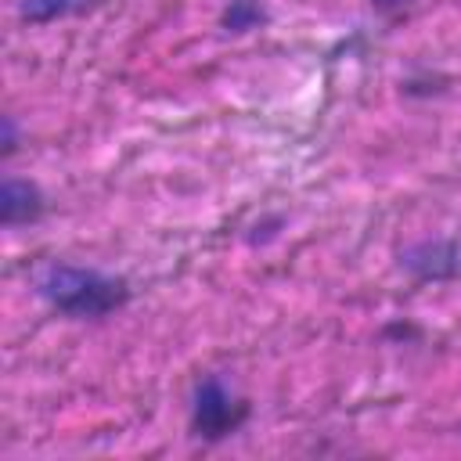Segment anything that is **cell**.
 <instances>
[{"instance_id":"obj_8","label":"cell","mask_w":461,"mask_h":461,"mask_svg":"<svg viewBox=\"0 0 461 461\" xmlns=\"http://www.w3.org/2000/svg\"><path fill=\"white\" fill-rule=\"evenodd\" d=\"M14 151V119L7 115L4 119V155H11Z\"/></svg>"},{"instance_id":"obj_3","label":"cell","mask_w":461,"mask_h":461,"mask_svg":"<svg viewBox=\"0 0 461 461\" xmlns=\"http://www.w3.org/2000/svg\"><path fill=\"white\" fill-rule=\"evenodd\" d=\"M43 216V194L32 180H18V176H4V187H0V223L7 230L22 227V223H32Z\"/></svg>"},{"instance_id":"obj_4","label":"cell","mask_w":461,"mask_h":461,"mask_svg":"<svg viewBox=\"0 0 461 461\" xmlns=\"http://www.w3.org/2000/svg\"><path fill=\"white\" fill-rule=\"evenodd\" d=\"M403 267L411 274H418L421 281H429V277L439 281V277H450L457 270V252L447 241H421L418 249H411L403 256Z\"/></svg>"},{"instance_id":"obj_7","label":"cell","mask_w":461,"mask_h":461,"mask_svg":"<svg viewBox=\"0 0 461 461\" xmlns=\"http://www.w3.org/2000/svg\"><path fill=\"white\" fill-rule=\"evenodd\" d=\"M411 4H414V0H371V7L382 11V14H396V11L411 7Z\"/></svg>"},{"instance_id":"obj_2","label":"cell","mask_w":461,"mask_h":461,"mask_svg":"<svg viewBox=\"0 0 461 461\" xmlns=\"http://www.w3.org/2000/svg\"><path fill=\"white\" fill-rule=\"evenodd\" d=\"M249 418V403L245 396H238L220 375H209L198 389H194V403H191V432L198 439H227L230 432L241 429V421Z\"/></svg>"},{"instance_id":"obj_5","label":"cell","mask_w":461,"mask_h":461,"mask_svg":"<svg viewBox=\"0 0 461 461\" xmlns=\"http://www.w3.org/2000/svg\"><path fill=\"white\" fill-rule=\"evenodd\" d=\"M94 7H101V0H18V18L29 25H50L58 18L90 14Z\"/></svg>"},{"instance_id":"obj_6","label":"cell","mask_w":461,"mask_h":461,"mask_svg":"<svg viewBox=\"0 0 461 461\" xmlns=\"http://www.w3.org/2000/svg\"><path fill=\"white\" fill-rule=\"evenodd\" d=\"M267 22V11H263V0H230L220 14V25L227 32H252Z\"/></svg>"},{"instance_id":"obj_1","label":"cell","mask_w":461,"mask_h":461,"mask_svg":"<svg viewBox=\"0 0 461 461\" xmlns=\"http://www.w3.org/2000/svg\"><path fill=\"white\" fill-rule=\"evenodd\" d=\"M36 292L65 317L76 321H101L112 310L126 306L130 285L122 277L90 270V267H68V263H47L36 274Z\"/></svg>"}]
</instances>
